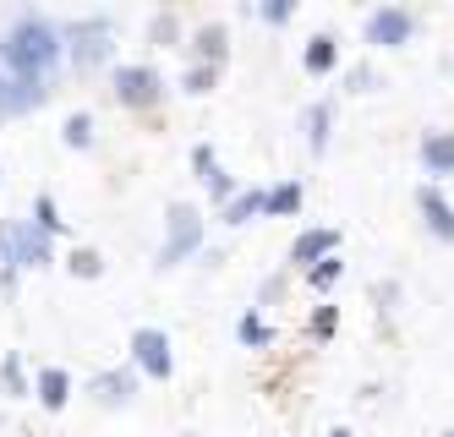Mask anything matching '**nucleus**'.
Masks as SVG:
<instances>
[{
    "label": "nucleus",
    "instance_id": "obj_27",
    "mask_svg": "<svg viewBox=\"0 0 454 437\" xmlns=\"http://www.w3.org/2000/svg\"><path fill=\"white\" fill-rule=\"evenodd\" d=\"M214 82H219V72H214V66H192V72L181 77V88H186L192 98H203V93H214Z\"/></svg>",
    "mask_w": 454,
    "mask_h": 437
},
{
    "label": "nucleus",
    "instance_id": "obj_12",
    "mask_svg": "<svg viewBox=\"0 0 454 437\" xmlns=\"http://www.w3.org/2000/svg\"><path fill=\"white\" fill-rule=\"evenodd\" d=\"M421 170H427L433 181L454 176V131H427V137H421Z\"/></svg>",
    "mask_w": 454,
    "mask_h": 437
},
{
    "label": "nucleus",
    "instance_id": "obj_6",
    "mask_svg": "<svg viewBox=\"0 0 454 437\" xmlns=\"http://www.w3.org/2000/svg\"><path fill=\"white\" fill-rule=\"evenodd\" d=\"M132 361L143 366L148 378H159V383H165V378L176 372V355H170V333H165V328H137V333H132Z\"/></svg>",
    "mask_w": 454,
    "mask_h": 437
},
{
    "label": "nucleus",
    "instance_id": "obj_13",
    "mask_svg": "<svg viewBox=\"0 0 454 437\" xmlns=\"http://www.w3.org/2000/svg\"><path fill=\"white\" fill-rule=\"evenodd\" d=\"M301 203H307L301 181H279L263 191V219H290V214H301Z\"/></svg>",
    "mask_w": 454,
    "mask_h": 437
},
{
    "label": "nucleus",
    "instance_id": "obj_32",
    "mask_svg": "<svg viewBox=\"0 0 454 437\" xmlns=\"http://www.w3.org/2000/svg\"><path fill=\"white\" fill-rule=\"evenodd\" d=\"M181 437H192V432H181Z\"/></svg>",
    "mask_w": 454,
    "mask_h": 437
},
{
    "label": "nucleus",
    "instance_id": "obj_30",
    "mask_svg": "<svg viewBox=\"0 0 454 437\" xmlns=\"http://www.w3.org/2000/svg\"><path fill=\"white\" fill-rule=\"evenodd\" d=\"M378 88V72H372V66H356V72H350V93H372Z\"/></svg>",
    "mask_w": 454,
    "mask_h": 437
},
{
    "label": "nucleus",
    "instance_id": "obj_22",
    "mask_svg": "<svg viewBox=\"0 0 454 437\" xmlns=\"http://www.w3.org/2000/svg\"><path fill=\"white\" fill-rule=\"evenodd\" d=\"M340 274H345V262H340V252H334V257H323V262L307 268V285L323 295V290H334V285H340Z\"/></svg>",
    "mask_w": 454,
    "mask_h": 437
},
{
    "label": "nucleus",
    "instance_id": "obj_14",
    "mask_svg": "<svg viewBox=\"0 0 454 437\" xmlns=\"http://www.w3.org/2000/svg\"><path fill=\"white\" fill-rule=\"evenodd\" d=\"M192 50H198V66H224V55H231V33H224V22H208L198 27V39H192Z\"/></svg>",
    "mask_w": 454,
    "mask_h": 437
},
{
    "label": "nucleus",
    "instance_id": "obj_10",
    "mask_svg": "<svg viewBox=\"0 0 454 437\" xmlns=\"http://www.w3.org/2000/svg\"><path fill=\"white\" fill-rule=\"evenodd\" d=\"M88 394L99 399V405H110V410L132 405V399H137V372H132V366H110V372H99L88 383Z\"/></svg>",
    "mask_w": 454,
    "mask_h": 437
},
{
    "label": "nucleus",
    "instance_id": "obj_3",
    "mask_svg": "<svg viewBox=\"0 0 454 437\" xmlns=\"http://www.w3.org/2000/svg\"><path fill=\"white\" fill-rule=\"evenodd\" d=\"M198 246H203V214L192 208V203H176L170 219H165V246H159L153 268H176V262H186Z\"/></svg>",
    "mask_w": 454,
    "mask_h": 437
},
{
    "label": "nucleus",
    "instance_id": "obj_7",
    "mask_svg": "<svg viewBox=\"0 0 454 437\" xmlns=\"http://www.w3.org/2000/svg\"><path fill=\"white\" fill-rule=\"evenodd\" d=\"M12 262L17 268H44L50 262V235L34 224V219H12Z\"/></svg>",
    "mask_w": 454,
    "mask_h": 437
},
{
    "label": "nucleus",
    "instance_id": "obj_20",
    "mask_svg": "<svg viewBox=\"0 0 454 437\" xmlns=\"http://www.w3.org/2000/svg\"><path fill=\"white\" fill-rule=\"evenodd\" d=\"M236 339H241L247 350H269V345H274V328L257 317V312H247V317L236 323Z\"/></svg>",
    "mask_w": 454,
    "mask_h": 437
},
{
    "label": "nucleus",
    "instance_id": "obj_15",
    "mask_svg": "<svg viewBox=\"0 0 454 437\" xmlns=\"http://www.w3.org/2000/svg\"><path fill=\"white\" fill-rule=\"evenodd\" d=\"M34 394H39L44 410H67V399H72V372H67V366H44Z\"/></svg>",
    "mask_w": 454,
    "mask_h": 437
},
{
    "label": "nucleus",
    "instance_id": "obj_26",
    "mask_svg": "<svg viewBox=\"0 0 454 437\" xmlns=\"http://www.w3.org/2000/svg\"><path fill=\"white\" fill-rule=\"evenodd\" d=\"M34 224H39L44 235H60V230H67V219H60V214H55V197H50V191H44V197H39V203H34Z\"/></svg>",
    "mask_w": 454,
    "mask_h": 437
},
{
    "label": "nucleus",
    "instance_id": "obj_1",
    "mask_svg": "<svg viewBox=\"0 0 454 437\" xmlns=\"http://www.w3.org/2000/svg\"><path fill=\"white\" fill-rule=\"evenodd\" d=\"M60 27L39 12H17L12 27L0 33V77H17V82H44L60 72Z\"/></svg>",
    "mask_w": 454,
    "mask_h": 437
},
{
    "label": "nucleus",
    "instance_id": "obj_31",
    "mask_svg": "<svg viewBox=\"0 0 454 437\" xmlns=\"http://www.w3.org/2000/svg\"><path fill=\"white\" fill-rule=\"evenodd\" d=\"M329 437H356V432H350V426H334V432H329Z\"/></svg>",
    "mask_w": 454,
    "mask_h": 437
},
{
    "label": "nucleus",
    "instance_id": "obj_28",
    "mask_svg": "<svg viewBox=\"0 0 454 437\" xmlns=\"http://www.w3.org/2000/svg\"><path fill=\"white\" fill-rule=\"evenodd\" d=\"M290 12H296V6H290V0H263V6H257V17H263L269 27H279V22H290Z\"/></svg>",
    "mask_w": 454,
    "mask_h": 437
},
{
    "label": "nucleus",
    "instance_id": "obj_33",
    "mask_svg": "<svg viewBox=\"0 0 454 437\" xmlns=\"http://www.w3.org/2000/svg\"><path fill=\"white\" fill-rule=\"evenodd\" d=\"M443 437H454V432H443Z\"/></svg>",
    "mask_w": 454,
    "mask_h": 437
},
{
    "label": "nucleus",
    "instance_id": "obj_24",
    "mask_svg": "<svg viewBox=\"0 0 454 437\" xmlns=\"http://www.w3.org/2000/svg\"><path fill=\"white\" fill-rule=\"evenodd\" d=\"M148 39H153V44H165V50H170V44L181 39V22H176V12H159V17L148 22Z\"/></svg>",
    "mask_w": 454,
    "mask_h": 437
},
{
    "label": "nucleus",
    "instance_id": "obj_8",
    "mask_svg": "<svg viewBox=\"0 0 454 437\" xmlns=\"http://www.w3.org/2000/svg\"><path fill=\"white\" fill-rule=\"evenodd\" d=\"M192 170H198V181L208 186V197H214L219 208L236 197V181L219 170V153H214V143H198V148H192Z\"/></svg>",
    "mask_w": 454,
    "mask_h": 437
},
{
    "label": "nucleus",
    "instance_id": "obj_2",
    "mask_svg": "<svg viewBox=\"0 0 454 437\" xmlns=\"http://www.w3.org/2000/svg\"><path fill=\"white\" fill-rule=\"evenodd\" d=\"M60 55L72 60V72H93V66H105L115 55V22L99 12V17H77L60 27Z\"/></svg>",
    "mask_w": 454,
    "mask_h": 437
},
{
    "label": "nucleus",
    "instance_id": "obj_23",
    "mask_svg": "<svg viewBox=\"0 0 454 437\" xmlns=\"http://www.w3.org/2000/svg\"><path fill=\"white\" fill-rule=\"evenodd\" d=\"M67 268H72L77 279H99V274H105V257L93 252V246H72V262H67Z\"/></svg>",
    "mask_w": 454,
    "mask_h": 437
},
{
    "label": "nucleus",
    "instance_id": "obj_29",
    "mask_svg": "<svg viewBox=\"0 0 454 437\" xmlns=\"http://www.w3.org/2000/svg\"><path fill=\"white\" fill-rule=\"evenodd\" d=\"M307 333H312V339H329V333H334V307H317V312H312V328H307Z\"/></svg>",
    "mask_w": 454,
    "mask_h": 437
},
{
    "label": "nucleus",
    "instance_id": "obj_11",
    "mask_svg": "<svg viewBox=\"0 0 454 437\" xmlns=\"http://www.w3.org/2000/svg\"><path fill=\"white\" fill-rule=\"evenodd\" d=\"M334 252H340V230L334 224L307 230V235H296V246H290V268H312V262L334 257Z\"/></svg>",
    "mask_w": 454,
    "mask_h": 437
},
{
    "label": "nucleus",
    "instance_id": "obj_18",
    "mask_svg": "<svg viewBox=\"0 0 454 437\" xmlns=\"http://www.w3.org/2000/svg\"><path fill=\"white\" fill-rule=\"evenodd\" d=\"M219 219H224V224H247V219H263V191H257V186H252V191H236L231 203L219 208Z\"/></svg>",
    "mask_w": 454,
    "mask_h": 437
},
{
    "label": "nucleus",
    "instance_id": "obj_5",
    "mask_svg": "<svg viewBox=\"0 0 454 437\" xmlns=\"http://www.w3.org/2000/svg\"><path fill=\"white\" fill-rule=\"evenodd\" d=\"M159 93H165V77H159L153 66H115V98L126 110L159 105Z\"/></svg>",
    "mask_w": 454,
    "mask_h": 437
},
{
    "label": "nucleus",
    "instance_id": "obj_4",
    "mask_svg": "<svg viewBox=\"0 0 454 437\" xmlns=\"http://www.w3.org/2000/svg\"><path fill=\"white\" fill-rule=\"evenodd\" d=\"M362 39L372 50H400V44H411L416 39V12H405V6H378V12H367Z\"/></svg>",
    "mask_w": 454,
    "mask_h": 437
},
{
    "label": "nucleus",
    "instance_id": "obj_25",
    "mask_svg": "<svg viewBox=\"0 0 454 437\" xmlns=\"http://www.w3.org/2000/svg\"><path fill=\"white\" fill-rule=\"evenodd\" d=\"M0 290H17V262H12V230L0 224Z\"/></svg>",
    "mask_w": 454,
    "mask_h": 437
},
{
    "label": "nucleus",
    "instance_id": "obj_16",
    "mask_svg": "<svg viewBox=\"0 0 454 437\" xmlns=\"http://www.w3.org/2000/svg\"><path fill=\"white\" fill-rule=\"evenodd\" d=\"M301 66L312 77H329L334 66H340V44H334V33H312L307 39V55H301Z\"/></svg>",
    "mask_w": 454,
    "mask_h": 437
},
{
    "label": "nucleus",
    "instance_id": "obj_21",
    "mask_svg": "<svg viewBox=\"0 0 454 437\" xmlns=\"http://www.w3.org/2000/svg\"><path fill=\"white\" fill-rule=\"evenodd\" d=\"M60 143H67V148H93V115H88V110L67 115V126H60Z\"/></svg>",
    "mask_w": 454,
    "mask_h": 437
},
{
    "label": "nucleus",
    "instance_id": "obj_17",
    "mask_svg": "<svg viewBox=\"0 0 454 437\" xmlns=\"http://www.w3.org/2000/svg\"><path fill=\"white\" fill-rule=\"evenodd\" d=\"M329 131H334V105H329V98H317V105H307V148L317 159L329 153Z\"/></svg>",
    "mask_w": 454,
    "mask_h": 437
},
{
    "label": "nucleus",
    "instance_id": "obj_9",
    "mask_svg": "<svg viewBox=\"0 0 454 437\" xmlns=\"http://www.w3.org/2000/svg\"><path fill=\"white\" fill-rule=\"evenodd\" d=\"M416 208H421V219H427V230H433V241H454V203L438 191V186H427L421 181V191H416Z\"/></svg>",
    "mask_w": 454,
    "mask_h": 437
},
{
    "label": "nucleus",
    "instance_id": "obj_19",
    "mask_svg": "<svg viewBox=\"0 0 454 437\" xmlns=\"http://www.w3.org/2000/svg\"><path fill=\"white\" fill-rule=\"evenodd\" d=\"M0 394H6V399H27V394H34L27 378H22V355L17 350H6V361H0Z\"/></svg>",
    "mask_w": 454,
    "mask_h": 437
}]
</instances>
